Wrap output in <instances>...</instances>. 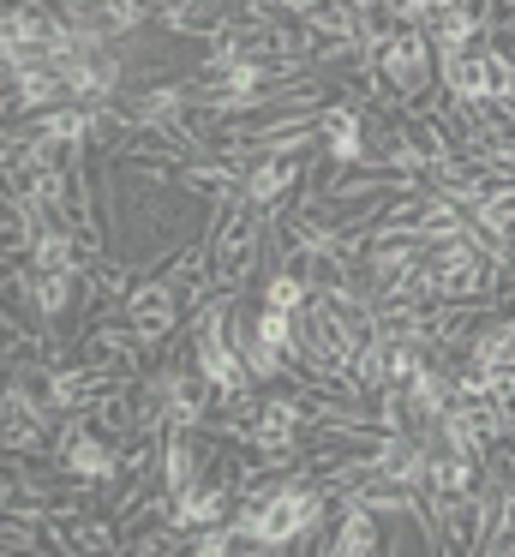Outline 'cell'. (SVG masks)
Returning <instances> with one entry per match:
<instances>
[{
  "instance_id": "cell-1",
  "label": "cell",
  "mask_w": 515,
  "mask_h": 557,
  "mask_svg": "<svg viewBox=\"0 0 515 557\" xmlns=\"http://www.w3.org/2000/svg\"><path fill=\"white\" fill-rule=\"evenodd\" d=\"M438 42L426 37L419 25H407L402 37H390L378 54H371V73H378V90L390 102H407V109H419V102H431V85H438Z\"/></svg>"
}]
</instances>
